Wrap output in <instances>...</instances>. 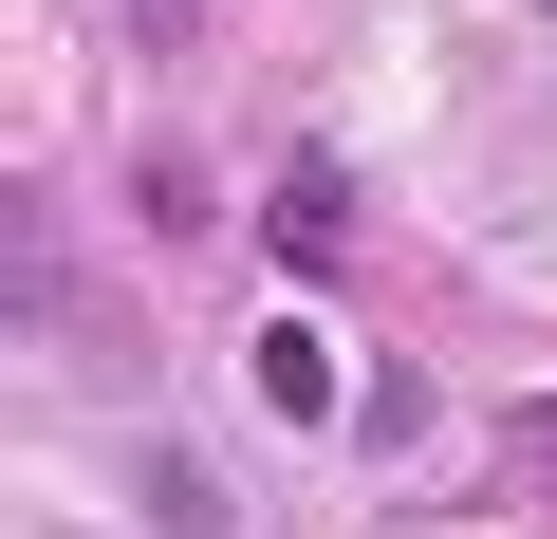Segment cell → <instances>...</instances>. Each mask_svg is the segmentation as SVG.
<instances>
[{
	"label": "cell",
	"mask_w": 557,
	"mask_h": 539,
	"mask_svg": "<svg viewBox=\"0 0 557 539\" xmlns=\"http://www.w3.org/2000/svg\"><path fill=\"white\" fill-rule=\"evenodd\" d=\"M539 20H557V0H539Z\"/></svg>",
	"instance_id": "obj_3"
},
{
	"label": "cell",
	"mask_w": 557,
	"mask_h": 539,
	"mask_svg": "<svg viewBox=\"0 0 557 539\" xmlns=\"http://www.w3.org/2000/svg\"><path fill=\"white\" fill-rule=\"evenodd\" d=\"M260 409H278V428H335V409H354V391H335V354H317L298 317L260 335Z\"/></svg>",
	"instance_id": "obj_2"
},
{
	"label": "cell",
	"mask_w": 557,
	"mask_h": 539,
	"mask_svg": "<svg viewBox=\"0 0 557 539\" xmlns=\"http://www.w3.org/2000/svg\"><path fill=\"white\" fill-rule=\"evenodd\" d=\"M335 223H354V205H335V168H278V223H260V242H278V280H335V260H354Z\"/></svg>",
	"instance_id": "obj_1"
}]
</instances>
